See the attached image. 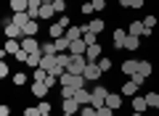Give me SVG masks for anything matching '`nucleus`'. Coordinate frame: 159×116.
<instances>
[{"instance_id": "f257e3e1", "label": "nucleus", "mask_w": 159, "mask_h": 116, "mask_svg": "<svg viewBox=\"0 0 159 116\" xmlns=\"http://www.w3.org/2000/svg\"><path fill=\"white\" fill-rule=\"evenodd\" d=\"M90 92H93L90 105H96V108H103V105H106V95H109V90L103 87V84H98V87H93Z\"/></svg>"}, {"instance_id": "f03ea898", "label": "nucleus", "mask_w": 159, "mask_h": 116, "mask_svg": "<svg viewBox=\"0 0 159 116\" xmlns=\"http://www.w3.org/2000/svg\"><path fill=\"white\" fill-rule=\"evenodd\" d=\"M85 66H88V58H85V55H72V58H69L66 71H72V74H82V71H85Z\"/></svg>"}, {"instance_id": "7ed1b4c3", "label": "nucleus", "mask_w": 159, "mask_h": 116, "mask_svg": "<svg viewBox=\"0 0 159 116\" xmlns=\"http://www.w3.org/2000/svg\"><path fill=\"white\" fill-rule=\"evenodd\" d=\"M101 66H98L96 61H88V66H85V71H82V77L85 79H90V82H96V79H101Z\"/></svg>"}, {"instance_id": "20e7f679", "label": "nucleus", "mask_w": 159, "mask_h": 116, "mask_svg": "<svg viewBox=\"0 0 159 116\" xmlns=\"http://www.w3.org/2000/svg\"><path fill=\"white\" fill-rule=\"evenodd\" d=\"M3 29H6V37L8 40H24V27H19V24H3Z\"/></svg>"}, {"instance_id": "39448f33", "label": "nucleus", "mask_w": 159, "mask_h": 116, "mask_svg": "<svg viewBox=\"0 0 159 116\" xmlns=\"http://www.w3.org/2000/svg\"><path fill=\"white\" fill-rule=\"evenodd\" d=\"M125 40H127V29H114V32H111L114 50H125Z\"/></svg>"}, {"instance_id": "423d86ee", "label": "nucleus", "mask_w": 159, "mask_h": 116, "mask_svg": "<svg viewBox=\"0 0 159 116\" xmlns=\"http://www.w3.org/2000/svg\"><path fill=\"white\" fill-rule=\"evenodd\" d=\"M61 108H64V114H69V116H77L82 105H80L74 98H64V100H61Z\"/></svg>"}, {"instance_id": "0eeeda50", "label": "nucleus", "mask_w": 159, "mask_h": 116, "mask_svg": "<svg viewBox=\"0 0 159 116\" xmlns=\"http://www.w3.org/2000/svg\"><path fill=\"white\" fill-rule=\"evenodd\" d=\"M19 50H21V40H6V48L0 50V55H3V58H6L8 53H11V55H16Z\"/></svg>"}, {"instance_id": "6e6552de", "label": "nucleus", "mask_w": 159, "mask_h": 116, "mask_svg": "<svg viewBox=\"0 0 159 116\" xmlns=\"http://www.w3.org/2000/svg\"><path fill=\"white\" fill-rule=\"evenodd\" d=\"M122 100H125V95H122V92H109L106 95V105H109V108H114V111L122 108Z\"/></svg>"}, {"instance_id": "1a4fd4ad", "label": "nucleus", "mask_w": 159, "mask_h": 116, "mask_svg": "<svg viewBox=\"0 0 159 116\" xmlns=\"http://www.w3.org/2000/svg\"><path fill=\"white\" fill-rule=\"evenodd\" d=\"M85 50H88V42L82 37L72 40V45H69V53H72V55H85Z\"/></svg>"}, {"instance_id": "9d476101", "label": "nucleus", "mask_w": 159, "mask_h": 116, "mask_svg": "<svg viewBox=\"0 0 159 116\" xmlns=\"http://www.w3.org/2000/svg\"><path fill=\"white\" fill-rule=\"evenodd\" d=\"M74 100H77L80 105H90V100H93V92L82 87V90H77V92H74Z\"/></svg>"}, {"instance_id": "9b49d317", "label": "nucleus", "mask_w": 159, "mask_h": 116, "mask_svg": "<svg viewBox=\"0 0 159 116\" xmlns=\"http://www.w3.org/2000/svg\"><path fill=\"white\" fill-rule=\"evenodd\" d=\"M66 29H69V27H64L61 21H56V24H51V27H48V34H51L53 40H58V37H64V34H66Z\"/></svg>"}, {"instance_id": "f8f14e48", "label": "nucleus", "mask_w": 159, "mask_h": 116, "mask_svg": "<svg viewBox=\"0 0 159 116\" xmlns=\"http://www.w3.org/2000/svg\"><path fill=\"white\" fill-rule=\"evenodd\" d=\"M138 63H141V61H135V58H127V61H122V74L133 77V74L138 71Z\"/></svg>"}, {"instance_id": "ddd939ff", "label": "nucleus", "mask_w": 159, "mask_h": 116, "mask_svg": "<svg viewBox=\"0 0 159 116\" xmlns=\"http://www.w3.org/2000/svg\"><path fill=\"white\" fill-rule=\"evenodd\" d=\"M21 50H27V53H37L40 50V42L34 37H24L21 40Z\"/></svg>"}, {"instance_id": "4468645a", "label": "nucleus", "mask_w": 159, "mask_h": 116, "mask_svg": "<svg viewBox=\"0 0 159 116\" xmlns=\"http://www.w3.org/2000/svg\"><path fill=\"white\" fill-rule=\"evenodd\" d=\"M101 53H103V50H101V45H88V50H85V58H88V61H98V58H101Z\"/></svg>"}, {"instance_id": "2eb2a0df", "label": "nucleus", "mask_w": 159, "mask_h": 116, "mask_svg": "<svg viewBox=\"0 0 159 116\" xmlns=\"http://www.w3.org/2000/svg\"><path fill=\"white\" fill-rule=\"evenodd\" d=\"M48 90H51V87H48L45 82H32V95H34V98H45Z\"/></svg>"}, {"instance_id": "dca6fc26", "label": "nucleus", "mask_w": 159, "mask_h": 116, "mask_svg": "<svg viewBox=\"0 0 159 116\" xmlns=\"http://www.w3.org/2000/svg\"><path fill=\"white\" fill-rule=\"evenodd\" d=\"M148 108V103H146V95H133V111H146Z\"/></svg>"}, {"instance_id": "f3484780", "label": "nucleus", "mask_w": 159, "mask_h": 116, "mask_svg": "<svg viewBox=\"0 0 159 116\" xmlns=\"http://www.w3.org/2000/svg\"><path fill=\"white\" fill-rule=\"evenodd\" d=\"M11 21H13V24H19V27H27V24L32 21V16H29L27 11H21V13H13V16H11Z\"/></svg>"}, {"instance_id": "a211bd4d", "label": "nucleus", "mask_w": 159, "mask_h": 116, "mask_svg": "<svg viewBox=\"0 0 159 116\" xmlns=\"http://www.w3.org/2000/svg\"><path fill=\"white\" fill-rule=\"evenodd\" d=\"M138 87H141V84H135V82L130 79V82L122 84V95H125V98H133V95H138Z\"/></svg>"}, {"instance_id": "6ab92c4d", "label": "nucleus", "mask_w": 159, "mask_h": 116, "mask_svg": "<svg viewBox=\"0 0 159 116\" xmlns=\"http://www.w3.org/2000/svg\"><path fill=\"white\" fill-rule=\"evenodd\" d=\"M56 16V8H53V3H43V8H40V19H53Z\"/></svg>"}, {"instance_id": "aec40b11", "label": "nucleus", "mask_w": 159, "mask_h": 116, "mask_svg": "<svg viewBox=\"0 0 159 116\" xmlns=\"http://www.w3.org/2000/svg\"><path fill=\"white\" fill-rule=\"evenodd\" d=\"M85 29H90L93 34H101L103 32V19H90V24H85Z\"/></svg>"}, {"instance_id": "412c9836", "label": "nucleus", "mask_w": 159, "mask_h": 116, "mask_svg": "<svg viewBox=\"0 0 159 116\" xmlns=\"http://www.w3.org/2000/svg\"><path fill=\"white\" fill-rule=\"evenodd\" d=\"M40 50H43V55H56V42L53 40H48V42H40Z\"/></svg>"}, {"instance_id": "4be33fe9", "label": "nucleus", "mask_w": 159, "mask_h": 116, "mask_svg": "<svg viewBox=\"0 0 159 116\" xmlns=\"http://www.w3.org/2000/svg\"><path fill=\"white\" fill-rule=\"evenodd\" d=\"M151 71H154V66H151V63H148V61H141V63H138V71L135 74H141V77H151Z\"/></svg>"}, {"instance_id": "5701e85b", "label": "nucleus", "mask_w": 159, "mask_h": 116, "mask_svg": "<svg viewBox=\"0 0 159 116\" xmlns=\"http://www.w3.org/2000/svg\"><path fill=\"white\" fill-rule=\"evenodd\" d=\"M29 8V0H11V11L13 13H21Z\"/></svg>"}, {"instance_id": "b1692460", "label": "nucleus", "mask_w": 159, "mask_h": 116, "mask_svg": "<svg viewBox=\"0 0 159 116\" xmlns=\"http://www.w3.org/2000/svg\"><path fill=\"white\" fill-rule=\"evenodd\" d=\"M40 32V27H37V19H32V21L24 27V37H34V34Z\"/></svg>"}, {"instance_id": "393cba45", "label": "nucleus", "mask_w": 159, "mask_h": 116, "mask_svg": "<svg viewBox=\"0 0 159 116\" xmlns=\"http://www.w3.org/2000/svg\"><path fill=\"white\" fill-rule=\"evenodd\" d=\"M64 37H66L69 42H72V40H80V37H82V27H69Z\"/></svg>"}, {"instance_id": "a878e982", "label": "nucleus", "mask_w": 159, "mask_h": 116, "mask_svg": "<svg viewBox=\"0 0 159 116\" xmlns=\"http://www.w3.org/2000/svg\"><path fill=\"white\" fill-rule=\"evenodd\" d=\"M141 48V37H133V34H127L125 40V50H138Z\"/></svg>"}, {"instance_id": "bb28decb", "label": "nucleus", "mask_w": 159, "mask_h": 116, "mask_svg": "<svg viewBox=\"0 0 159 116\" xmlns=\"http://www.w3.org/2000/svg\"><path fill=\"white\" fill-rule=\"evenodd\" d=\"M53 42H56V50H58V53H69V45H72V42H69L66 37H58V40H53Z\"/></svg>"}, {"instance_id": "cd10ccee", "label": "nucleus", "mask_w": 159, "mask_h": 116, "mask_svg": "<svg viewBox=\"0 0 159 116\" xmlns=\"http://www.w3.org/2000/svg\"><path fill=\"white\" fill-rule=\"evenodd\" d=\"M146 103H148V108L159 111V92H148L146 95Z\"/></svg>"}, {"instance_id": "c85d7f7f", "label": "nucleus", "mask_w": 159, "mask_h": 116, "mask_svg": "<svg viewBox=\"0 0 159 116\" xmlns=\"http://www.w3.org/2000/svg\"><path fill=\"white\" fill-rule=\"evenodd\" d=\"M77 116H98V108H96V105H82Z\"/></svg>"}, {"instance_id": "c756f323", "label": "nucleus", "mask_w": 159, "mask_h": 116, "mask_svg": "<svg viewBox=\"0 0 159 116\" xmlns=\"http://www.w3.org/2000/svg\"><path fill=\"white\" fill-rule=\"evenodd\" d=\"M32 79H34V82H45V79H48V71H45V69H34Z\"/></svg>"}, {"instance_id": "7c9ffc66", "label": "nucleus", "mask_w": 159, "mask_h": 116, "mask_svg": "<svg viewBox=\"0 0 159 116\" xmlns=\"http://www.w3.org/2000/svg\"><path fill=\"white\" fill-rule=\"evenodd\" d=\"M143 27H146L148 32H154V27H157V16H154V13H151V16H146V19H143Z\"/></svg>"}, {"instance_id": "2f4dec72", "label": "nucleus", "mask_w": 159, "mask_h": 116, "mask_svg": "<svg viewBox=\"0 0 159 116\" xmlns=\"http://www.w3.org/2000/svg\"><path fill=\"white\" fill-rule=\"evenodd\" d=\"M98 66H101V71H109V69H111V58H98Z\"/></svg>"}, {"instance_id": "473e14b6", "label": "nucleus", "mask_w": 159, "mask_h": 116, "mask_svg": "<svg viewBox=\"0 0 159 116\" xmlns=\"http://www.w3.org/2000/svg\"><path fill=\"white\" fill-rule=\"evenodd\" d=\"M53 8H56V13H64L66 11V0H53Z\"/></svg>"}, {"instance_id": "72a5a7b5", "label": "nucleus", "mask_w": 159, "mask_h": 116, "mask_svg": "<svg viewBox=\"0 0 159 116\" xmlns=\"http://www.w3.org/2000/svg\"><path fill=\"white\" fill-rule=\"evenodd\" d=\"M13 84H19V87L27 84V74H13Z\"/></svg>"}, {"instance_id": "f704fd0d", "label": "nucleus", "mask_w": 159, "mask_h": 116, "mask_svg": "<svg viewBox=\"0 0 159 116\" xmlns=\"http://www.w3.org/2000/svg\"><path fill=\"white\" fill-rule=\"evenodd\" d=\"M82 13H85V16L96 13V8H93V0H90V3H82Z\"/></svg>"}, {"instance_id": "c9c22d12", "label": "nucleus", "mask_w": 159, "mask_h": 116, "mask_svg": "<svg viewBox=\"0 0 159 116\" xmlns=\"http://www.w3.org/2000/svg\"><path fill=\"white\" fill-rule=\"evenodd\" d=\"M74 92H77V90H72V87H61V100L64 98H74Z\"/></svg>"}, {"instance_id": "e433bc0d", "label": "nucleus", "mask_w": 159, "mask_h": 116, "mask_svg": "<svg viewBox=\"0 0 159 116\" xmlns=\"http://www.w3.org/2000/svg\"><path fill=\"white\" fill-rule=\"evenodd\" d=\"M24 116H43V114H40V108L29 105V108H24Z\"/></svg>"}, {"instance_id": "4c0bfd02", "label": "nucleus", "mask_w": 159, "mask_h": 116, "mask_svg": "<svg viewBox=\"0 0 159 116\" xmlns=\"http://www.w3.org/2000/svg\"><path fill=\"white\" fill-rule=\"evenodd\" d=\"M40 114H51V103H48V100H40Z\"/></svg>"}, {"instance_id": "58836bf2", "label": "nucleus", "mask_w": 159, "mask_h": 116, "mask_svg": "<svg viewBox=\"0 0 159 116\" xmlns=\"http://www.w3.org/2000/svg\"><path fill=\"white\" fill-rule=\"evenodd\" d=\"M27 58H29L27 50H19V53H16V61H19V63H27Z\"/></svg>"}, {"instance_id": "ea45409f", "label": "nucleus", "mask_w": 159, "mask_h": 116, "mask_svg": "<svg viewBox=\"0 0 159 116\" xmlns=\"http://www.w3.org/2000/svg\"><path fill=\"white\" fill-rule=\"evenodd\" d=\"M8 74H11V69H8V63H6V61H3V63H0V77L6 79V77H8Z\"/></svg>"}, {"instance_id": "a19ab883", "label": "nucleus", "mask_w": 159, "mask_h": 116, "mask_svg": "<svg viewBox=\"0 0 159 116\" xmlns=\"http://www.w3.org/2000/svg\"><path fill=\"white\" fill-rule=\"evenodd\" d=\"M93 8H96V13L103 11V8H106V0H93Z\"/></svg>"}, {"instance_id": "79ce46f5", "label": "nucleus", "mask_w": 159, "mask_h": 116, "mask_svg": "<svg viewBox=\"0 0 159 116\" xmlns=\"http://www.w3.org/2000/svg\"><path fill=\"white\" fill-rule=\"evenodd\" d=\"M114 108H109V105H103V108H98V116H111Z\"/></svg>"}, {"instance_id": "37998d69", "label": "nucleus", "mask_w": 159, "mask_h": 116, "mask_svg": "<svg viewBox=\"0 0 159 116\" xmlns=\"http://www.w3.org/2000/svg\"><path fill=\"white\" fill-rule=\"evenodd\" d=\"M130 79H133V82H135V84H143V82H146V77H141V74H133Z\"/></svg>"}, {"instance_id": "c03bdc74", "label": "nucleus", "mask_w": 159, "mask_h": 116, "mask_svg": "<svg viewBox=\"0 0 159 116\" xmlns=\"http://www.w3.org/2000/svg\"><path fill=\"white\" fill-rule=\"evenodd\" d=\"M56 82H58V77H53V74H48V79H45V84H48V87H53Z\"/></svg>"}, {"instance_id": "a18cd8bd", "label": "nucleus", "mask_w": 159, "mask_h": 116, "mask_svg": "<svg viewBox=\"0 0 159 116\" xmlns=\"http://www.w3.org/2000/svg\"><path fill=\"white\" fill-rule=\"evenodd\" d=\"M0 116H11V108L8 105H0Z\"/></svg>"}, {"instance_id": "49530a36", "label": "nucleus", "mask_w": 159, "mask_h": 116, "mask_svg": "<svg viewBox=\"0 0 159 116\" xmlns=\"http://www.w3.org/2000/svg\"><path fill=\"white\" fill-rule=\"evenodd\" d=\"M119 6L122 8H133V0H119Z\"/></svg>"}, {"instance_id": "de8ad7c7", "label": "nucleus", "mask_w": 159, "mask_h": 116, "mask_svg": "<svg viewBox=\"0 0 159 116\" xmlns=\"http://www.w3.org/2000/svg\"><path fill=\"white\" fill-rule=\"evenodd\" d=\"M146 6V0H133V8H143Z\"/></svg>"}, {"instance_id": "09e8293b", "label": "nucleus", "mask_w": 159, "mask_h": 116, "mask_svg": "<svg viewBox=\"0 0 159 116\" xmlns=\"http://www.w3.org/2000/svg\"><path fill=\"white\" fill-rule=\"evenodd\" d=\"M130 116H143V114H141V111H133V114H130Z\"/></svg>"}, {"instance_id": "8fccbe9b", "label": "nucleus", "mask_w": 159, "mask_h": 116, "mask_svg": "<svg viewBox=\"0 0 159 116\" xmlns=\"http://www.w3.org/2000/svg\"><path fill=\"white\" fill-rule=\"evenodd\" d=\"M43 116H51V114H43Z\"/></svg>"}, {"instance_id": "3c124183", "label": "nucleus", "mask_w": 159, "mask_h": 116, "mask_svg": "<svg viewBox=\"0 0 159 116\" xmlns=\"http://www.w3.org/2000/svg\"><path fill=\"white\" fill-rule=\"evenodd\" d=\"M64 116H69V114H64Z\"/></svg>"}, {"instance_id": "603ef678", "label": "nucleus", "mask_w": 159, "mask_h": 116, "mask_svg": "<svg viewBox=\"0 0 159 116\" xmlns=\"http://www.w3.org/2000/svg\"><path fill=\"white\" fill-rule=\"evenodd\" d=\"M88 3H90V0H88Z\"/></svg>"}]
</instances>
